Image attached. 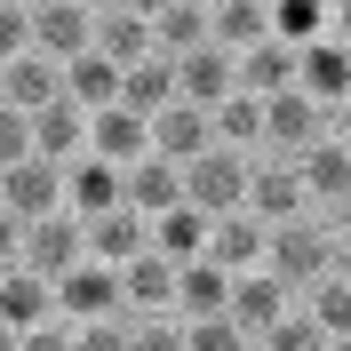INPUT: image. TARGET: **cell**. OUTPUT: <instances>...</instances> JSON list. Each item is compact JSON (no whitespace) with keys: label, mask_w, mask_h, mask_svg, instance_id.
<instances>
[{"label":"cell","mask_w":351,"mask_h":351,"mask_svg":"<svg viewBox=\"0 0 351 351\" xmlns=\"http://www.w3.org/2000/svg\"><path fill=\"white\" fill-rule=\"evenodd\" d=\"M328 271H343V216H295L263 232V280H280L287 304Z\"/></svg>","instance_id":"1"},{"label":"cell","mask_w":351,"mask_h":351,"mask_svg":"<svg viewBox=\"0 0 351 351\" xmlns=\"http://www.w3.org/2000/svg\"><path fill=\"white\" fill-rule=\"evenodd\" d=\"M319 136H343V112H319L304 88L263 96V144H256V160H295V152H311Z\"/></svg>","instance_id":"2"},{"label":"cell","mask_w":351,"mask_h":351,"mask_svg":"<svg viewBox=\"0 0 351 351\" xmlns=\"http://www.w3.org/2000/svg\"><path fill=\"white\" fill-rule=\"evenodd\" d=\"M184 176V208L192 216H240V199H247V160L240 152H199L192 168H176Z\"/></svg>","instance_id":"3"},{"label":"cell","mask_w":351,"mask_h":351,"mask_svg":"<svg viewBox=\"0 0 351 351\" xmlns=\"http://www.w3.org/2000/svg\"><path fill=\"white\" fill-rule=\"evenodd\" d=\"M295 168V192H304L311 216H343V184H351V136H319L311 152L287 160Z\"/></svg>","instance_id":"4"},{"label":"cell","mask_w":351,"mask_h":351,"mask_svg":"<svg viewBox=\"0 0 351 351\" xmlns=\"http://www.w3.org/2000/svg\"><path fill=\"white\" fill-rule=\"evenodd\" d=\"M56 287V319L64 328H96V319H120V271H104V263H72Z\"/></svg>","instance_id":"5"},{"label":"cell","mask_w":351,"mask_h":351,"mask_svg":"<svg viewBox=\"0 0 351 351\" xmlns=\"http://www.w3.org/2000/svg\"><path fill=\"white\" fill-rule=\"evenodd\" d=\"M0 216H16V223L64 216V168H48V160H16V168H0Z\"/></svg>","instance_id":"6"},{"label":"cell","mask_w":351,"mask_h":351,"mask_svg":"<svg viewBox=\"0 0 351 351\" xmlns=\"http://www.w3.org/2000/svg\"><path fill=\"white\" fill-rule=\"evenodd\" d=\"M295 88H304L319 112H343V104H351V56H343V32L295 48Z\"/></svg>","instance_id":"7"},{"label":"cell","mask_w":351,"mask_h":351,"mask_svg":"<svg viewBox=\"0 0 351 351\" xmlns=\"http://www.w3.org/2000/svg\"><path fill=\"white\" fill-rule=\"evenodd\" d=\"M88 24H96L88 0H40V8H32V56H48V64L88 56Z\"/></svg>","instance_id":"8"},{"label":"cell","mask_w":351,"mask_h":351,"mask_svg":"<svg viewBox=\"0 0 351 351\" xmlns=\"http://www.w3.org/2000/svg\"><path fill=\"white\" fill-rule=\"evenodd\" d=\"M247 216L271 232V223H295V216H311L304 208V192H295V168L287 160H247V199H240Z\"/></svg>","instance_id":"9"},{"label":"cell","mask_w":351,"mask_h":351,"mask_svg":"<svg viewBox=\"0 0 351 351\" xmlns=\"http://www.w3.org/2000/svg\"><path fill=\"white\" fill-rule=\"evenodd\" d=\"M24 271H40V280H64L72 263H88V240H80V223L72 216H40V223H24Z\"/></svg>","instance_id":"10"},{"label":"cell","mask_w":351,"mask_h":351,"mask_svg":"<svg viewBox=\"0 0 351 351\" xmlns=\"http://www.w3.org/2000/svg\"><path fill=\"white\" fill-rule=\"evenodd\" d=\"M80 240H88V263H104V271H120V263L152 256V223L136 216V208H112V216L80 223Z\"/></svg>","instance_id":"11"},{"label":"cell","mask_w":351,"mask_h":351,"mask_svg":"<svg viewBox=\"0 0 351 351\" xmlns=\"http://www.w3.org/2000/svg\"><path fill=\"white\" fill-rule=\"evenodd\" d=\"M144 136H152V160H168V168H192L199 152H216V136H208V112L192 104H168L144 120Z\"/></svg>","instance_id":"12"},{"label":"cell","mask_w":351,"mask_h":351,"mask_svg":"<svg viewBox=\"0 0 351 351\" xmlns=\"http://www.w3.org/2000/svg\"><path fill=\"white\" fill-rule=\"evenodd\" d=\"M223 96H240V80H232V56H223V48H192V56H176V104L216 112Z\"/></svg>","instance_id":"13"},{"label":"cell","mask_w":351,"mask_h":351,"mask_svg":"<svg viewBox=\"0 0 351 351\" xmlns=\"http://www.w3.org/2000/svg\"><path fill=\"white\" fill-rule=\"evenodd\" d=\"M0 104L24 112V120H32V112H48V104H64V72L48 64V56H32V48H24L16 64H0Z\"/></svg>","instance_id":"14"},{"label":"cell","mask_w":351,"mask_h":351,"mask_svg":"<svg viewBox=\"0 0 351 351\" xmlns=\"http://www.w3.org/2000/svg\"><path fill=\"white\" fill-rule=\"evenodd\" d=\"M88 48L104 56V64H144L152 56V24H144V8H96V24H88Z\"/></svg>","instance_id":"15"},{"label":"cell","mask_w":351,"mask_h":351,"mask_svg":"<svg viewBox=\"0 0 351 351\" xmlns=\"http://www.w3.org/2000/svg\"><path fill=\"white\" fill-rule=\"evenodd\" d=\"M152 152V136H144V120H136V112H88V160H104V168H120L128 176L136 160Z\"/></svg>","instance_id":"16"},{"label":"cell","mask_w":351,"mask_h":351,"mask_svg":"<svg viewBox=\"0 0 351 351\" xmlns=\"http://www.w3.org/2000/svg\"><path fill=\"white\" fill-rule=\"evenodd\" d=\"M56 319V287L40 280V271H0V328L8 335H32V328H48Z\"/></svg>","instance_id":"17"},{"label":"cell","mask_w":351,"mask_h":351,"mask_svg":"<svg viewBox=\"0 0 351 351\" xmlns=\"http://www.w3.org/2000/svg\"><path fill=\"white\" fill-rule=\"evenodd\" d=\"M271 40V8L263 0H208V48L223 56H247V48Z\"/></svg>","instance_id":"18"},{"label":"cell","mask_w":351,"mask_h":351,"mask_svg":"<svg viewBox=\"0 0 351 351\" xmlns=\"http://www.w3.org/2000/svg\"><path fill=\"white\" fill-rule=\"evenodd\" d=\"M144 24H152V56H192V48H208V0H160V8H144Z\"/></svg>","instance_id":"19"},{"label":"cell","mask_w":351,"mask_h":351,"mask_svg":"<svg viewBox=\"0 0 351 351\" xmlns=\"http://www.w3.org/2000/svg\"><path fill=\"white\" fill-rule=\"evenodd\" d=\"M223 319H232V328L256 343L271 319H287V287H280V280H263V271H240V280H232V295H223Z\"/></svg>","instance_id":"20"},{"label":"cell","mask_w":351,"mask_h":351,"mask_svg":"<svg viewBox=\"0 0 351 351\" xmlns=\"http://www.w3.org/2000/svg\"><path fill=\"white\" fill-rule=\"evenodd\" d=\"M120 208V168H104V160H72L64 168V216L72 223H96V216H112Z\"/></svg>","instance_id":"21"},{"label":"cell","mask_w":351,"mask_h":351,"mask_svg":"<svg viewBox=\"0 0 351 351\" xmlns=\"http://www.w3.org/2000/svg\"><path fill=\"white\" fill-rule=\"evenodd\" d=\"M271 8V40L295 56V48H311V40H328V32H343V8L335 0H263Z\"/></svg>","instance_id":"22"},{"label":"cell","mask_w":351,"mask_h":351,"mask_svg":"<svg viewBox=\"0 0 351 351\" xmlns=\"http://www.w3.org/2000/svg\"><path fill=\"white\" fill-rule=\"evenodd\" d=\"M223 295H232V271H216V263L199 256V263H176V295L168 311L192 328V319H223Z\"/></svg>","instance_id":"23"},{"label":"cell","mask_w":351,"mask_h":351,"mask_svg":"<svg viewBox=\"0 0 351 351\" xmlns=\"http://www.w3.org/2000/svg\"><path fill=\"white\" fill-rule=\"evenodd\" d=\"M120 208H136V216L152 223V216H168V208H184V176L168 168V160H136L128 176H120Z\"/></svg>","instance_id":"24"},{"label":"cell","mask_w":351,"mask_h":351,"mask_svg":"<svg viewBox=\"0 0 351 351\" xmlns=\"http://www.w3.org/2000/svg\"><path fill=\"white\" fill-rule=\"evenodd\" d=\"M208 263H216V271H232V280H240V271H263V223L247 216H216L208 223Z\"/></svg>","instance_id":"25"},{"label":"cell","mask_w":351,"mask_h":351,"mask_svg":"<svg viewBox=\"0 0 351 351\" xmlns=\"http://www.w3.org/2000/svg\"><path fill=\"white\" fill-rule=\"evenodd\" d=\"M80 152H88V112H72V104L32 112V160H48V168H72Z\"/></svg>","instance_id":"26"},{"label":"cell","mask_w":351,"mask_h":351,"mask_svg":"<svg viewBox=\"0 0 351 351\" xmlns=\"http://www.w3.org/2000/svg\"><path fill=\"white\" fill-rule=\"evenodd\" d=\"M56 72H64V104L72 112H112V104H120V64H104L96 48L72 56V64H56Z\"/></svg>","instance_id":"27"},{"label":"cell","mask_w":351,"mask_h":351,"mask_svg":"<svg viewBox=\"0 0 351 351\" xmlns=\"http://www.w3.org/2000/svg\"><path fill=\"white\" fill-rule=\"evenodd\" d=\"M176 104V64L168 56H144V64L120 72V112H136V120H152V112Z\"/></svg>","instance_id":"28"},{"label":"cell","mask_w":351,"mask_h":351,"mask_svg":"<svg viewBox=\"0 0 351 351\" xmlns=\"http://www.w3.org/2000/svg\"><path fill=\"white\" fill-rule=\"evenodd\" d=\"M232 80H240V96H280V88H295V56H287L280 40H263V48H247V56H232Z\"/></svg>","instance_id":"29"},{"label":"cell","mask_w":351,"mask_h":351,"mask_svg":"<svg viewBox=\"0 0 351 351\" xmlns=\"http://www.w3.org/2000/svg\"><path fill=\"white\" fill-rule=\"evenodd\" d=\"M152 256L160 263H199V256H208V216H192V208L152 216Z\"/></svg>","instance_id":"30"},{"label":"cell","mask_w":351,"mask_h":351,"mask_svg":"<svg viewBox=\"0 0 351 351\" xmlns=\"http://www.w3.org/2000/svg\"><path fill=\"white\" fill-rule=\"evenodd\" d=\"M343 343H351V335H343ZM256 351H335V335H319L304 311L287 304V319H271V328L256 335Z\"/></svg>","instance_id":"31"},{"label":"cell","mask_w":351,"mask_h":351,"mask_svg":"<svg viewBox=\"0 0 351 351\" xmlns=\"http://www.w3.org/2000/svg\"><path fill=\"white\" fill-rule=\"evenodd\" d=\"M32 48V0H0V64H16Z\"/></svg>","instance_id":"32"},{"label":"cell","mask_w":351,"mask_h":351,"mask_svg":"<svg viewBox=\"0 0 351 351\" xmlns=\"http://www.w3.org/2000/svg\"><path fill=\"white\" fill-rule=\"evenodd\" d=\"M128 351H184V319H128Z\"/></svg>","instance_id":"33"},{"label":"cell","mask_w":351,"mask_h":351,"mask_svg":"<svg viewBox=\"0 0 351 351\" xmlns=\"http://www.w3.org/2000/svg\"><path fill=\"white\" fill-rule=\"evenodd\" d=\"M184 351H256V343H247L232 319H192V328H184Z\"/></svg>","instance_id":"34"},{"label":"cell","mask_w":351,"mask_h":351,"mask_svg":"<svg viewBox=\"0 0 351 351\" xmlns=\"http://www.w3.org/2000/svg\"><path fill=\"white\" fill-rule=\"evenodd\" d=\"M16 160H32V120L0 104V168H16Z\"/></svg>","instance_id":"35"},{"label":"cell","mask_w":351,"mask_h":351,"mask_svg":"<svg viewBox=\"0 0 351 351\" xmlns=\"http://www.w3.org/2000/svg\"><path fill=\"white\" fill-rule=\"evenodd\" d=\"M72 351H128V319H96V328H72Z\"/></svg>","instance_id":"36"},{"label":"cell","mask_w":351,"mask_h":351,"mask_svg":"<svg viewBox=\"0 0 351 351\" xmlns=\"http://www.w3.org/2000/svg\"><path fill=\"white\" fill-rule=\"evenodd\" d=\"M16 351H72V328H64V319H48V328L16 335Z\"/></svg>","instance_id":"37"},{"label":"cell","mask_w":351,"mask_h":351,"mask_svg":"<svg viewBox=\"0 0 351 351\" xmlns=\"http://www.w3.org/2000/svg\"><path fill=\"white\" fill-rule=\"evenodd\" d=\"M16 256H24V223L0 216V271H16Z\"/></svg>","instance_id":"38"},{"label":"cell","mask_w":351,"mask_h":351,"mask_svg":"<svg viewBox=\"0 0 351 351\" xmlns=\"http://www.w3.org/2000/svg\"><path fill=\"white\" fill-rule=\"evenodd\" d=\"M0 351H16V335H8V328H0Z\"/></svg>","instance_id":"39"},{"label":"cell","mask_w":351,"mask_h":351,"mask_svg":"<svg viewBox=\"0 0 351 351\" xmlns=\"http://www.w3.org/2000/svg\"><path fill=\"white\" fill-rule=\"evenodd\" d=\"M335 351H351V343H335Z\"/></svg>","instance_id":"40"}]
</instances>
